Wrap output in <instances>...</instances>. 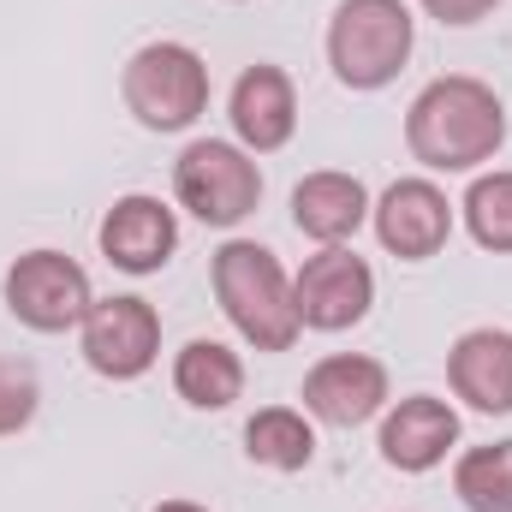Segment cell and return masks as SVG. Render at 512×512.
<instances>
[{
    "label": "cell",
    "instance_id": "obj_1",
    "mask_svg": "<svg viewBox=\"0 0 512 512\" xmlns=\"http://www.w3.org/2000/svg\"><path fill=\"white\" fill-rule=\"evenodd\" d=\"M507 143V102L465 72L423 84L405 108V149L429 173H477Z\"/></svg>",
    "mask_w": 512,
    "mask_h": 512
},
{
    "label": "cell",
    "instance_id": "obj_2",
    "mask_svg": "<svg viewBox=\"0 0 512 512\" xmlns=\"http://www.w3.org/2000/svg\"><path fill=\"white\" fill-rule=\"evenodd\" d=\"M215 304L233 322V334L251 352H292L298 328V304H292V274L280 268V256L256 239H227L215 251Z\"/></svg>",
    "mask_w": 512,
    "mask_h": 512
},
{
    "label": "cell",
    "instance_id": "obj_3",
    "mask_svg": "<svg viewBox=\"0 0 512 512\" xmlns=\"http://www.w3.org/2000/svg\"><path fill=\"white\" fill-rule=\"evenodd\" d=\"M417 48V18L405 0H340L328 18V66L346 90H387Z\"/></svg>",
    "mask_w": 512,
    "mask_h": 512
},
{
    "label": "cell",
    "instance_id": "obj_4",
    "mask_svg": "<svg viewBox=\"0 0 512 512\" xmlns=\"http://www.w3.org/2000/svg\"><path fill=\"white\" fill-rule=\"evenodd\" d=\"M120 102L143 131H191L209 114V60L191 42H143L120 72Z\"/></svg>",
    "mask_w": 512,
    "mask_h": 512
},
{
    "label": "cell",
    "instance_id": "obj_5",
    "mask_svg": "<svg viewBox=\"0 0 512 512\" xmlns=\"http://www.w3.org/2000/svg\"><path fill=\"white\" fill-rule=\"evenodd\" d=\"M173 197L191 221L233 233L239 221H251L262 203V167L245 143L233 137H197L179 149L173 161Z\"/></svg>",
    "mask_w": 512,
    "mask_h": 512
},
{
    "label": "cell",
    "instance_id": "obj_6",
    "mask_svg": "<svg viewBox=\"0 0 512 512\" xmlns=\"http://www.w3.org/2000/svg\"><path fill=\"white\" fill-rule=\"evenodd\" d=\"M6 310L30 328V334H66L90 316L96 292L84 262H72L66 251H24L6 268Z\"/></svg>",
    "mask_w": 512,
    "mask_h": 512
},
{
    "label": "cell",
    "instance_id": "obj_7",
    "mask_svg": "<svg viewBox=\"0 0 512 512\" xmlns=\"http://www.w3.org/2000/svg\"><path fill=\"white\" fill-rule=\"evenodd\" d=\"M78 352L102 382H137L155 370L161 358V316L149 298L120 292V298H96L90 316L78 322Z\"/></svg>",
    "mask_w": 512,
    "mask_h": 512
},
{
    "label": "cell",
    "instance_id": "obj_8",
    "mask_svg": "<svg viewBox=\"0 0 512 512\" xmlns=\"http://www.w3.org/2000/svg\"><path fill=\"white\" fill-rule=\"evenodd\" d=\"M292 304H298V328H310V334H346L376 304V268L352 245H322L292 274Z\"/></svg>",
    "mask_w": 512,
    "mask_h": 512
},
{
    "label": "cell",
    "instance_id": "obj_9",
    "mask_svg": "<svg viewBox=\"0 0 512 512\" xmlns=\"http://www.w3.org/2000/svg\"><path fill=\"white\" fill-rule=\"evenodd\" d=\"M304 411L328 429H364L370 417H382L393 405V382H387V364L370 352H334L322 358L304 387H298Z\"/></svg>",
    "mask_w": 512,
    "mask_h": 512
},
{
    "label": "cell",
    "instance_id": "obj_10",
    "mask_svg": "<svg viewBox=\"0 0 512 512\" xmlns=\"http://www.w3.org/2000/svg\"><path fill=\"white\" fill-rule=\"evenodd\" d=\"M370 221H376L382 251L399 256V262H429L453 239V203L435 179H393L376 197Z\"/></svg>",
    "mask_w": 512,
    "mask_h": 512
},
{
    "label": "cell",
    "instance_id": "obj_11",
    "mask_svg": "<svg viewBox=\"0 0 512 512\" xmlns=\"http://www.w3.org/2000/svg\"><path fill=\"white\" fill-rule=\"evenodd\" d=\"M376 447H382V465L399 477H423L435 471L453 447H459V411L435 393H405L382 411V429H376Z\"/></svg>",
    "mask_w": 512,
    "mask_h": 512
},
{
    "label": "cell",
    "instance_id": "obj_12",
    "mask_svg": "<svg viewBox=\"0 0 512 512\" xmlns=\"http://www.w3.org/2000/svg\"><path fill=\"white\" fill-rule=\"evenodd\" d=\"M96 245L120 274H161L173 262V251H179V215L161 197H149V191H126L102 215Z\"/></svg>",
    "mask_w": 512,
    "mask_h": 512
},
{
    "label": "cell",
    "instance_id": "obj_13",
    "mask_svg": "<svg viewBox=\"0 0 512 512\" xmlns=\"http://www.w3.org/2000/svg\"><path fill=\"white\" fill-rule=\"evenodd\" d=\"M227 120H233V143H245L251 155L286 149L292 131H298V84L280 66L256 60V66L239 72V84L227 96Z\"/></svg>",
    "mask_w": 512,
    "mask_h": 512
},
{
    "label": "cell",
    "instance_id": "obj_14",
    "mask_svg": "<svg viewBox=\"0 0 512 512\" xmlns=\"http://www.w3.org/2000/svg\"><path fill=\"white\" fill-rule=\"evenodd\" d=\"M370 191L358 173H340V167H322V173H304L298 191H292V227L310 239V245H352L358 227L370 221Z\"/></svg>",
    "mask_w": 512,
    "mask_h": 512
},
{
    "label": "cell",
    "instance_id": "obj_15",
    "mask_svg": "<svg viewBox=\"0 0 512 512\" xmlns=\"http://www.w3.org/2000/svg\"><path fill=\"white\" fill-rule=\"evenodd\" d=\"M447 387L483 417H512V334L507 328H471L447 352Z\"/></svg>",
    "mask_w": 512,
    "mask_h": 512
},
{
    "label": "cell",
    "instance_id": "obj_16",
    "mask_svg": "<svg viewBox=\"0 0 512 512\" xmlns=\"http://www.w3.org/2000/svg\"><path fill=\"white\" fill-rule=\"evenodd\" d=\"M173 393L191 405V411H227L239 393H245V364L233 346L221 340H185L179 358H173Z\"/></svg>",
    "mask_w": 512,
    "mask_h": 512
},
{
    "label": "cell",
    "instance_id": "obj_17",
    "mask_svg": "<svg viewBox=\"0 0 512 512\" xmlns=\"http://www.w3.org/2000/svg\"><path fill=\"white\" fill-rule=\"evenodd\" d=\"M245 453H251V465L280 471V477L310 471V459H316V423H310V411H298V405H262L245 423Z\"/></svg>",
    "mask_w": 512,
    "mask_h": 512
},
{
    "label": "cell",
    "instance_id": "obj_18",
    "mask_svg": "<svg viewBox=\"0 0 512 512\" xmlns=\"http://www.w3.org/2000/svg\"><path fill=\"white\" fill-rule=\"evenodd\" d=\"M453 495L465 512H512V441L465 447L453 459Z\"/></svg>",
    "mask_w": 512,
    "mask_h": 512
},
{
    "label": "cell",
    "instance_id": "obj_19",
    "mask_svg": "<svg viewBox=\"0 0 512 512\" xmlns=\"http://www.w3.org/2000/svg\"><path fill=\"white\" fill-rule=\"evenodd\" d=\"M459 215H465V233L483 251L512 256V167L477 173L471 191H465V203H459Z\"/></svg>",
    "mask_w": 512,
    "mask_h": 512
},
{
    "label": "cell",
    "instance_id": "obj_20",
    "mask_svg": "<svg viewBox=\"0 0 512 512\" xmlns=\"http://www.w3.org/2000/svg\"><path fill=\"white\" fill-rule=\"evenodd\" d=\"M36 405H42V387L30 364H12L0 358V435H18L36 423Z\"/></svg>",
    "mask_w": 512,
    "mask_h": 512
},
{
    "label": "cell",
    "instance_id": "obj_21",
    "mask_svg": "<svg viewBox=\"0 0 512 512\" xmlns=\"http://www.w3.org/2000/svg\"><path fill=\"white\" fill-rule=\"evenodd\" d=\"M435 24H453V30H465V24H483L501 0H417Z\"/></svg>",
    "mask_w": 512,
    "mask_h": 512
},
{
    "label": "cell",
    "instance_id": "obj_22",
    "mask_svg": "<svg viewBox=\"0 0 512 512\" xmlns=\"http://www.w3.org/2000/svg\"><path fill=\"white\" fill-rule=\"evenodd\" d=\"M149 512H209V507H197V501H161V507H149Z\"/></svg>",
    "mask_w": 512,
    "mask_h": 512
}]
</instances>
